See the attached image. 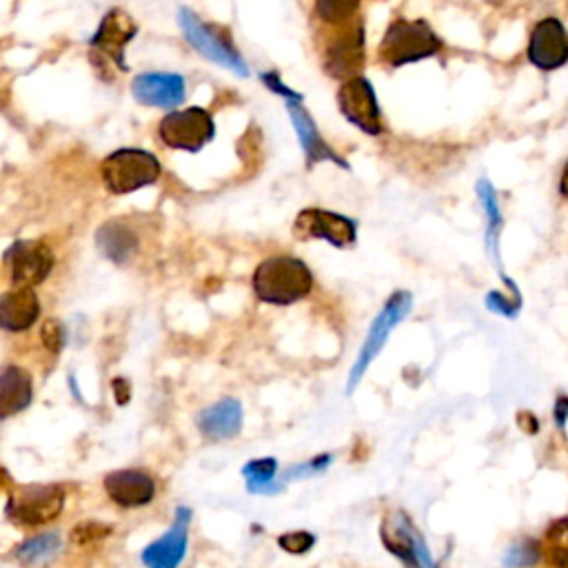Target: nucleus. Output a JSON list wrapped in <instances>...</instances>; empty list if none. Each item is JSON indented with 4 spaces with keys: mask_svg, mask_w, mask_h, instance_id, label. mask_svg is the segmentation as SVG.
<instances>
[{
    "mask_svg": "<svg viewBox=\"0 0 568 568\" xmlns=\"http://www.w3.org/2000/svg\"><path fill=\"white\" fill-rule=\"evenodd\" d=\"M253 293L260 302L286 306L306 297L313 288L311 268L291 255H275L262 260L251 277Z\"/></svg>",
    "mask_w": 568,
    "mask_h": 568,
    "instance_id": "obj_1",
    "label": "nucleus"
},
{
    "mask_svg": "<svg viewBox=\"0 0 568 568\" xmlns=\"http://www.w3.org/2000/svg\"><path fill=\"white\" fill-rule=\"evenodd\" d=\"M442 47H444L442 38L433 31V27L426 20L395 18L382 36L377 58L386 67L397 69V67L430 58L439 53Z\"/></svg>",
    "mask_w": 568,
    "mask_h": 568,
    "instance_id": "obj_2",
    "label": "nucleus"
},
{
    "mask_svg": "<svg viewBox=\"0 0 568 568\" xmlns=\"http://www.w3.org/2000/svg\"><path fill=\"white\" fill-rule=\"evenodd\" d=\"M162 173L158 158L144 149H118L100 164L104 186L115 195H126L153 184Z\"/></svg>",
    "mask_w": 568,
    "mask_h": 568,
    "instance_id": "obj_3",
    "label": "nucleus"
},
{
    "mask_svg": "<svg viewBox=\"0 0 568 568\" xmlns=\"http://www.w3.org/2000/svg\"><path fill=\"white\" fill-rule=\"evenodd\" d=\"M410 306H413V297L406 291H395L386 300L384 308L375 315V320H373V324H371V328H368V333L364 337V344H362V348H359V353H357V357H355V362L351 366L348 382H346V393L355 390V386L359 384V379L366 373V368L371 366V362L384 348L390 331L410 313Z\"/></svg>",
    "mask_w": 568,
    "mask_h": 568,
    "instance_id": "obj_4",
    "label": "nucleus"
},
{
    "mask_svg": "<svg viewBox=\"0 0 568 568\" xmlns=\"http://www.w3.org/2000/svg\"><path fill=\"white\" fill-rule=\"evenodd\" d=\"M180 27L184 38L189 40V44L200 51L204 58H209L211 62L231 69L237 75H248V67L244 62V58L235 51V47L231 44L229 36L220 29H215L213 24H206L200 16H195L189 9H180L178 13Z\"/></svg>",
    "mask_w": 568,
    "mask_h": 568,
    "instance_id": "obj_5",
    "label": "nucleus"
},
{
    "mask_svg": "<svg viewBox=\"0 0 568 568\" xmlns=\"http://www.w3.org/2000/svg\"><path fill=\"white\" fill-rule=\"evenodd\" d=\"M64 506V490L58 484L18 486L7 499V517L18 526H42L55 519Z\"/></svg>",
    "mask_w": 568,
    "mask_h": 568,
    "instance_id": "obj_6",
    "label": "nucleus"
},
{
    "mask_svg": "<svg viewBox=\"0 0 568 568\" xmlns=\"http://www.w3.org/2000/svg\"><path fill=\"white\" fill-rule=\"evenodd\" d=\"M158 135L169 149L200 151L215 135L213 118L202 106H189L166 113L158 124Z\"/></svg>",
    "mask_w": 568,
    "mask_h": 568,
    "instance_id": "obj_7",
    "label": "nucleus"
},
{
    "mask_svg": "<svg viewBox=\"0 0 568 568\" xmlns=\"http://www.w3.org/2000/svg\"><path fill=\"white\" fill-rule=\"evenodd\" d=\"M326 40L324 71L333 78L348 80L364 69V24L362 20H346Z\"/></svg>",
    "mask_w": 568,
    "mask_h": 568,
    "instance_id": "obj_8",
    "label": "nucleus"
},
{
    "mask_svg": "<svg viewBox=\"0 0 568 568\" xmlns=\"http://www.w3.org/2000/svg\"><path fill=\"white\" fill-rule=\"evenodd\" d=\"M297 240H326L337 248H348L357 240V224L335 211L302 209L293 222Z\"/></svg>",
    "mask_w": 568,
    "mask_h": 568,
    "instance_id": "obj_9",
    "label": "nucleus"
},
{
    "mask_svg": "<svg viewBox=\"0 0 568 568\" xmlns=\"http://www.w3.org/2000/svg\"><path fill=\"white\" fill-rule=\"evenodd\" d=\"M337 106H339L342 115L351 124L362 129L364 133H368V135L382 133L377 98H375L373 84L366 78L353 75V78L344 80L337 91Z\"/></svg>",
    "mask_w": 568,
    "mask_h": 568,
    "instance_id": "obj_10",
    "label": "nucleus"
},
{
    "mask_svg": "<svg viewBox=\"0 0 568 568\" xmlns=\"http://www.w3.org/2000/svg\"><path fill=\"white\" fill-rule=\"evenodd\" d=\"M13 286H38L53 268V253L40 240H18L4 251Z\"/></svg>",
    "mask_w": 568,
    "mask_h": 568,
    "instance_id": "obj_11",
    "label": "nucleus"
},
{
    "mask_svg": "<svg viewBox=\"0 0 568 568\" xmlns=\"http://www.w3.org/2000/svg\"><path fill=\"white\" fill-rule=\"evenodd\" d=\"M379 535H382L386 550L393 552L395 557H399L404 564L433 566L430 550L406 513H402V510L388 513L382 521Z\"/></svg>",
    "mask_w": 568,
    "mask_h": 568,
    "instance_id": "obj_12",
    "label": "nucleus"
},
{
    "mask_svg": "<svg viewBox=\"0 0 568 568\" xmlns=\"http://www.w3.org/2000/svg\"><path fill=\"white\" fill-rule=\"evenodd\" d=\"M528 62L541 71H555L568 62V31L559 18H541L528 38Z\"/></svg>",
    "mask_w": 568,
    "mask_h": 568,
    "instance_id": "obj_13",
    "label": "nucleus"
},
{
    "mask_svg": "<svg viewBox=\"0 0 568 568\" xmlns=\"http://www.w3.org/2000/svg\"><path fill=\"white\" fill-rule=\"evenodd\" d=\"M135 33H138L135 20L124 9L113 7L100 20L98 31L91 36L89 44L98 55L111 60L120 71H129L124 60V49L135 38Z\"/></svg>",
    "mask_w": 568,
    "mask_h": 568,
    "instance_id": "obj_14",
    "label": "nucleus"
},
{
    "mask_svg": "<svg viewBox=\"0 0 568 568\" xmlns=\"http://www.w3.org/2000/svg\"><path fill=\"white\" fill-rule=\"evenodd\" d=\"M189 524L191 510L186 506L175 508V517L171 528L155 541H151L142 550V564L151 568H173L184 559L186 541H189Z\"/></svg>",
    "mask_w": 568,
    "mask_h": 568,
    "instance_id": "obj_15",
    "label": "nucleus"
},
{
    "mask_svg": "<svg viewBox=\"0 0 568 568\" xmlns=\"http://www.w3.org/2000/svg\"><path fill=\"white\" fill-rule=\"evenodd\" d=\"M102 486L109 499L122 508H140L146 506L155 497V481L149 473L124 468L104 475Z\"/></svg>",
    "mask_w": 568,
    "mask_h": 568,
    "instance_id": "obj_16",
    "label": "nucleus"
},
{
    "mask_svg": "<svg viewBox=\"0 0 568 568\" xmlns=\"http://www.w3.org/2000/svg\"><path fill=\"white\" fill-rule=\"evenodd\" d=\"M131 93L140 104L171 109L178 106L186 95L184 78L178 73H142L131 82Z\"/></svg>",
    "mask_w": 568,
    "mask_h": 568,
    "instance_id": "obj_17",
    "label": "nucleus"
},
{
    "mask_svg": "<svg viewBox=\"0 0 568 568\" xmlns=\"http://www.w3.org/2000/svg\"><path fill=\"white\" fill-rule=\"evenodd\" d=\"M284 102H286L293 129L297 133L300 146H302V151L306 155V162L308 164H313V162H335V164H342L344 169H348V164L317 133V126H315L313 118L308 115V111L302 104V98H288Z\"/></svg>",
    "mask_w": 568,
    "mask_h": 568,
    "instance_id": "obj_18",
    "label": "nucleus"
},
{
    "mask_svg": "<svg viewBox=\"0 0 568 568\" xmlns=\"http://www.w3.org/2000/svg\"><path fill=\"white\" fill-rule=\"evenodd\" d=\"M242 419L244 410L242 404L233 397H224L197 415V428L206 439L222 442V439H233L242 430Z\"/></svg>",
    "mask_w": 568,
    "mask_h": 568,
    "instance_id": "obj_19",
    "label": "nucleus"
},
{
    "mask_svg": "<svg viewBox=\"0 0 568 568\" xmlns=\"http://www.w3.org/2000/svg\"><path fill=\"white\" fill-rule=\"evenodd\" d=\"M40 315V302L33 286H13L0 297V324L4 331H27Z\"/></svg>",
    "mask_w": 568,
    "mask_h": 568,
    "instance_id": "obj_20",
    "label": "nucleus"
},
{
    "mask_svg": "<svg viewBox=\"0 0 568 568\" xmlns=\"http://www.w3.org/2000/svg\"><path fill=\"white\" fill-rule=\"evenodd\" d=\"M95 246L113 264H126L138 251V235L124 222L109 220L98 229Z\"/></svg>",
    "mask_w": 568,
    "mask_h": 568,
    "instance_id": "obj_21",
    "label": "nucleus"
},
{
    "mask_svg": "<svg viewBox=\"0 0 568 568\" xmlns=\"http://www.w3.org/2000/svg\"><path fill=\"white\" fill-rule=\"evenodd\" d=\"M31 375L24 368L7 366L0 375V415L2 419L24 410L31 404Z\"/></svg>",
    "mask_w": 568,
    "mask_h": 568,
    "instance_id": "obj_22",
    "label": "nucleus"
},
{
    "mask_svg": "<svg viewBox=\"0 0 568 568\" xmlns=\"http://www.w3.org/2000/svg\"><path fill=\"white\" fill-rule=\"evenodd\" d=\"M277 462L273 457H262V459H251L244 468L242 475L246 479V490L257 493V495H271L277 493Z\"/></svg>",
    "mask_w": 568,
    "mask_h": 568,
    "instance_id": "obj_23",
    "label": "nucleus"
},
{
    "mask_svg": "<svg viewBox=\"0 0 568 568\" xmlns=\"http://www.w3.org/2000/svg\"><path fill=\"white\" fill-rule=\"evenodd\" d=\"M60 535L58 532H42L36 537L24 539L18 548H16V559L20 564L33 566V564H42L47 559H51L58 550H60Z\"/></svg>",
    "mask_w": 568,
    "mask_h": 568,
    "instance_id": "obj_24",
    "label": "nucleus"
},
{
    "mask_svg": "<svg viewBox=\"0 0 568 568\" xmlns=\"http://www.w3.org/2000/svg\"><path fill=\"white\" fill-rule=\"evenodd\" d=\"M550 566L568 568V517L557 519L548 526L544 541L539 546Z\"/></svg>",
    "mask_w": 568,
    "mask_h": 568,
    "instance_id": "obj_25",
    "label": "nucleus"
},
{
    "mask_svg": "<svg viewBox=\"0 0 568 568\" xmlns=\"http://www.w3.org/2000/svg\"><path fill=\"white\" fill-rule=\"evenodd\" d=\"M477 195H479V202L486 211V240H488V248L495 251L497 246V235H499V229H501V213H499V204H497V195H495V189L486 182V180H479L477 182Z\"/></svg>",
    "mask_w": 568,
    "mask_h": 568,
    "instance_id": "obj_26",
    "label": "nucleus"
},
{
    "mask_svg": "<svg viewBox=\"0 0 568 568\" xmlns=\"http://www.w3.org/2000/svg\"><path fill=\"white\" fill-rule=\"evenodd\" d=\"M359 0H315V13L328 24H342L355 16Z\"/></svg>",
    "mask_w": 568,
    "mask_h": 568,
    "instance_id": "obj_27",
    "label": "nucleus"
},
{
    "mask_svg": "<svg viewBox=\"0 0 568 568\" xmlns=\"http://www.w3.org/2000/svg\"><path fill=\"white\" fill-rule=\"evenodd\" d=\"M277 544H280V548H284L291 555H302L313 548L315 537L308 530H291V532L280 535Z\"/></svg>",
    "mask_w": 568,
    "mask_h": 568,
    "instance_id": "obj_28",
    "label": "nucleus"
},
{
    "mask_svg": "<svg viewBox=\"0 0 568 568\" xmlns=\"http://www.w3.org/2000/svg\"><path fill=\"white\" fill-rule=\"evenodd\" d=\"M40 337L44 342V346L51 351V353H58L67 339V333H64V326L58 322V320H47L42 324V331H40Z\"/></svg>",
    "mask_w": 568,
    "mask_h": 568,
    "instance_id": "obj_29",
    "label": "nucleus"
},
{
    "mask_svg": "<svg viewBox=\"0 0 568 568\" xmlns=\"http://www.w3.org/2000/svg\"><path fill=\"white\" fill-rule=\"evenodd\" d=\"M109 532H111V528H109V526H104V524H98V521H84V524H80V526H75V528H73L71 539H73V544H89V541H93V539H102V537H106Z\"/></svg>",
    "mask_w": 568,
    "mask_h": 568,
    "instance_id": "obj_30",
    "label": "nucleus"
},
{
    "mask_svg": "<svg viewBox=\"0 0 568 568\" xmlns=\"http://www.w3.org/2000/svg\"><path fill=\"white\" fill-rule=\"evenodd\" d=\"M539 555H541V548H537L530 539H526L524 544L510 548L506 564H532V561H537Z\"/></svg>",
    "mask_w": 568,
    "mask_h": 568,
    "instance_id": "obj_31",
    "label": "nucleus"
},
{
    "mask_svg": "<svg viewBox=\"0 0 568 568\" xmlns=\"http://www.w3.org/2000/svg\"><path fill=\"white\" fill-rule=\"evenodd\" d=\"M262 78V82L271 89V91H275V93H280L284 100H288V98H302L300 93H295V91H291L282 80H280V75L275 73V71H268V73H262L260 75Z\"/></svg>",
    "mask_w": 568,
    "mask_h": 568,
    "instance_id": "obj_32",
    "label": "nucleus"
},
{
    "mask_svg": "<svg viewBox=\"0 0 568 568\" xmlns=\"http://www.w3.org/2000/svg\"><path fill=\"white\" fill-rule=\"evenodd\" d=\"M486 304H488V308H493V311H497V313H504V315H515V311H517V306H519V302L517 300H506L501 293H490L488 297H486Z\"/></svg>",
    "mask_w": 568,
    "mask_h": 568,
    "instance_id": "obj_33",
    "label": "nucleus"
},
{
    "mask_svg": "<svg viewBox=\"0 0 568 568\" xmlns=\"http://www.w3.org/2000/svg\"><path fill=\"white\" fill-rule=\"evenodd\" d=\"M566 417H568V397H559L557 406H555V419L559 426H564Z\"/></svg>",
    "mask_w": 568,
    "mask_h": 568,
    "instance_id": "obj_34",
    "label": "nucleus"
},
{
    "mask_svg": "<svg viewBox=\"0 0 568 568\" xmlns=\"http://www.w3.org/2000/svg\"><path fill=\"white\" fill-rule=\"evenodd\" d=\"M559 193L564 197H568V162H566V166L561 171V178H559Z\"/></svg>",
    "mask_w": 568,
    "mask_h": 568,
    "instance_id": "obj_35",
    "label": "nucleus"
}]
</instances>
